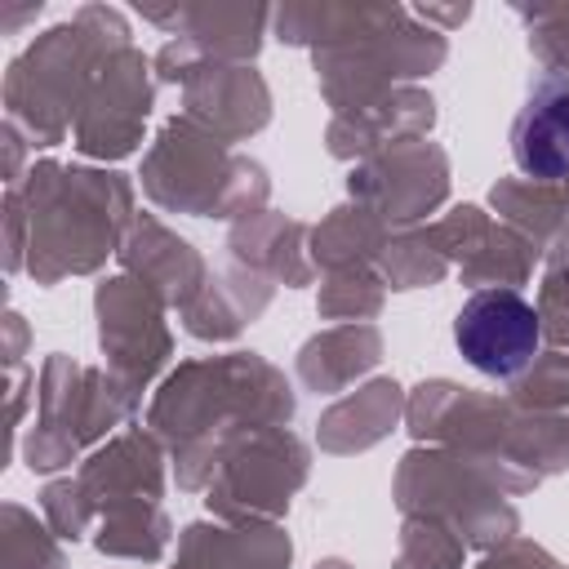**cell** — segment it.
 Returning <instances> with one entry per match:
<instances>
[{
    "label": "cell",
    "instance_id": "2",
    "mask_svg": "<svg viewBox=\"0 0 569 569\" xmlns=\"http://www.w3.org/2000/svg\"><path fill=\"white\" fill-rule=\"evenodd\" d=\"M511 156L529 178H569V84L542 80L511 124Z\"/></svg>",
    "mask_w": 569,
    "mask_h": 569
},
{
    "label": "cell",
    "instance_id": "1",
    "mask_svg": "<svg viewBox=\"0 0 569 569\" xmlns=\"http://www.w3.org/2000/svg\"><path fill=\"white\" fill-rule=\"evenodd\" d=\"M453 342L462 360L489 378H516L542 347V320L516 289H480L453 316Z\"/></svg>",
    "mask_w": 569,
    "mask_h": 569
}]
</instances>
